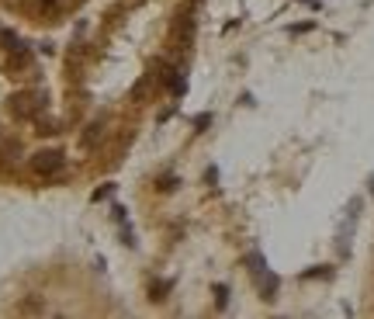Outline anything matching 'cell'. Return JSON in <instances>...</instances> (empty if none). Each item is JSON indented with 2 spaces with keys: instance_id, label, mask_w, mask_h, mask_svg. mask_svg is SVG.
<instances>
[{
  "instance_id": "1",
  "label": "cell",
  "mask_w": 374,
  "mask_h": 319,
  "mask_svg": "<svg viewBox=\"0 0 374 319\" xmlns=\"http://www.w3.org/2000/svg\"><path fill=\"white\" fill-rule=\"evenodd\" d=\"M31 167H35V174L45 177V174H56V170L63 167V156H59V153H38V156L31 160Z\"/></svg>"
}]
</instances>
